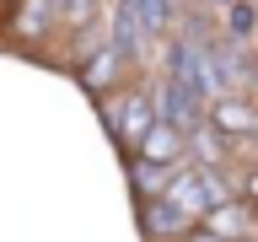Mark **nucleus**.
Returning <instances> with one entry per match:
<instances>
[{
	"mask_svg": "<svg viewBox=\"0 0 258 242\" xmlns=\"http://www.w3.org/2000/svg\"><path fill=\"white\" fill-rule=\"evenodd\" d=\"M6 32L16 43H43L59 32V0H16L6 16Z\"/></svg>",
	"mask_w": 258,
	"mask_h": 242,
	"instance_id": "obj_6",
	"label": "nucleus"
},
{
	"mask_svg": "<svg viewBox=\"0 0 258 242\" xmlns=\"http://www.w3.org/2000/svg\"><path fill=\"white\" fill-rule=\"evenodd\" d=\"M102 118H108L113 140L124 145V151H135V145L145 140V129L161 118L156 113V92H151V86H129V92L102 97Z\"/></svg>",
	"mask_w": 258,
	"mask_h": 242,
	"instance_id": "obj_1",
	"label": "nucleus"
},
{
	"mask_svg": "<svg viewBox=\"0 0 258 242\" xmlns=\"http://www.w3.org/2000/svg\"><path fill=\"white\" fill-rule=\"evenodd\" d=\"M124 6H129V0H124Z\"/></svg>",
	"mask_w": 258,
	"mask_h": 242,
	"instance_id": "obj_18",
	"label": "nucleus"
},
{
	"mask_svg": "<svg viewBox=\"0 0 258 242\" xmlns=\"http://www.w3.org/2000/svg\"><path fill=\"white\" fill-rule=\"evenodd\" d=\"M129 156H145V161H156V167H183V161H188V129L156 118V124L145 129V140L135 145Z\"/></svg>",
	"mask_w": 258,
	"mask_h": 242,
	"instance_id": "obj_8",
	"label": "nucleus"
},
{
	"mask_svg": "<svg viewBox=\"0 0 258 242\" xmlns=\"http://www.w3.org/2000/svg\"><path fill=\"white\" fill-rule=\"evenodd\" d=\"M237 189H242V194H247V199L258 205V161H253V167H247V172L237 177Z\"/></svg>",
	"mask_w": 258,
	"mask_h": 242,
	"instance_id": "obj_15",
	"label": "nucleus"
},
{
	"mask_svg": "<svg viewBox=\"0 0 258 242\" xmlns=\"http://www.w3.org/2000/svg\"><path fill=\"white\" fill-rule=\"evenodd\" d=\"M59 27L97 32V27H102V0H59Z\"/></svg>",
	"mask_w": 258,
	"mask_h": 242,
	"instance_id": "obj_14",
	"label": "nucleus"
},
{
	"mask_svg": "<svg viewBox=\"0 0 258 242\" xmlns=\"http://www.w3.org/2000/svg\"><path fill=\"white\" fill-rule=\"evenodd\" d=\"M210 124L231 140H258V97L253 92H221L210 97Z\"/></svg>",
	"mask_w": 258,
	"mask_h": 242,
	"instance_id": "obj_4",
	"label": "nucleus"
},
{
	"mask_svg": "<svg viewBox=\"0 0 258 242\" xmlns=\"http://www.w3.org/2000/svg\"><path fill=\"white\" fill-rule=\"evenodd\" d=\"M199 226H210L221 242H253V237H258V210H253V199H247V194H231V199H226V205H215Z\"/></svg>",
	"mask_w": 258,
	"mask_h": 242,
	"instance_id": "obj_7",
	"label": "nucleus"
},
{
	"mask_svg": "<svg viewBox=\"0 0 258 242\" xmlns=\"http://www.w3.org/2000/svg\"><path fill=\"white\" fill-rule=\"evenodd\" d=\"M226 38H231V43H253L258 38V0H231V6H226Z\"/></svg>",
	"mask_w": 258,
	"mask_h": 242,
	"instance_id": "obj_13",
	"label": "nucleus"
},
{
	"mask_svg": "<svg viewBox=\"0 0 258 242\" xmlns=\"http://www.w3.org/2000/svg\"><path fill=\"white\" fill-rule=\"evenodd\" d=\"M231 145L237 140L210 124V113L188 129V161H199V167H231Z\"/></svg>",
	"mask_w": 258,
	"mask_h": 242,
	"instance_id": "obj_10",
	"label": "nucleus"
},
{
	"mask_svg": "<svg viewBox=\"0 0 258 242\" xmlns=\"http://www.w3.org/2000/svg\"><path fill=\"white\" fill-rule=\"evenodd\" d=\"M253 210H258V205H253Z\"/></svg>",
	"mask_w": 258,
	"mask_h": 242,
	"instance_id": "obj_19",
	"label": "nucleus"
},
{
	"mask_svg": "<svg viewBox=\"0 0 258 242\" xmlns=\"http://www.w3.org/2000/svg\"><path fill=\"white\" fill-rule=\"evenodd\" d=\"M194 226H199V221H194L183 205H172L167 194L140 199V231H145V242H177V237H188Z\"/></svg>",
	"mask_w": 258,
	"mask_h": 242,
	"instance_id": "obj_5",
	"label": "nucleus"
},
{
	"mask_svg": "<svg viewBox=\"0 0 258 242\" xmlns=\"http://www.w3.org/2000/svg\"><path fill=\"white\" fill-rule=\"evenodd\" d=\"M151 92H156V113L167 118V124H177V129H194V124L210 113V102L194 92L188 81H177V76H161Z\"/></svg>",
	"mask_w": 258,
	"mask_h": 242,
	"instance_id": "obj_3",
	"label": "nucleus"
},
{
	"mask_svg": "<svg viewBox=\"0 0 258 242\" xmlns=\"http://www.w3.org/2000/svg\"><path fill=\"white\" fill-rule=\"evenodd\" d=\"M177 242H221V237H215V231H210V226H194L188 237H177Z\"/></svg>",
	"mask_w": 258,
	"mask_h": 242,
	"instance_id": "obj_16",
	"label": "nucleus"
},
{
	"mask_svg": "<svg viewBox=\"0 0 258 242\" xmlns=\"http://www.w3.org/2000/svg\"><path fill=\"white\" fill-rule=\"evenodd\" d=\"M205 6H215V11H226V6H231V0H205Z\"/></svg>",
	"mask_w": 258,
	"mask_h": 242,
	"instance_id": "obj_17",
	"label": "nucleus"
},
{
	"mask_svg": "<svg viewBox=\"0 0 258 242\" xmlns=\"http://www.w3.org/2000/svg\"><path fill=\"white\" fill-rule=\"evenodd\" d=\"M172 172H177V167H156V161H145V156H129V183H135V205H140V199H156V194H167Z\"/></svg>",
	"mask_w": 258,
	"mask_h": 242,
	"instance_id": "obj_12",
	"label": "nucleus"
},
{
	"mask_svg": "<svg viewBox=\"0 0 258 242\" xmlns=\"http://www.w3.org/2000/svg\"><path fill=\"white\" fill-rule=\"evenodd\" d=\"M108 38H113L118 48H124V59H129V65H145V54L156 48V43H151V32L140 27L135 6H124V0H118V6L108 11Z\"/></svg>",
	"mask_w": 258,
	"mask_h": 242,
	"instance_id": "obj_9",
	"label": "nucleus"
},
{
	"mask_svg": "<svg viewBox=\"0 0 258 242\" xmlns=\"http://www.w3.org/2000/svg\"><path fill=\"white\" fill-rule=\"evenodd\" d=\"M76 76H81V86H86L92 97H113V92H124L129 59H124V48L113 43V38H102L97 48H86V54H81Z\"/></svg>",
	"mask_w": 258,
	"mask_h": 242,
	"instance_id": "obj_2",
	"label": "nucleus"
},
{
	"mask_svg": "<svg viewBox=\"0 0 258 242\" xmlns=\"http://www.w3.org/2000/svg\"><path fill=\"white\" fill-rule=\"evenodd\" d=\"M129 6H135V16H140V27L151 32V43L172 38L177 22H183V6H177V0H129Z\"/></svg>",
	"mask_w": 258,
	"mask_h": 242,
	"instance_id": "obj_11",
	"label": "nucleus"
}]
</instances>
